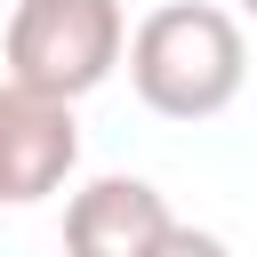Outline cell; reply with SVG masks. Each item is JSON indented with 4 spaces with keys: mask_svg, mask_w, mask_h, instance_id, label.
<instances>
[{
    "mask_svg": "<svg viewBox=\"0 0 257 257\" xmlns=\"http://www.w3.org/2000/svg\"><path fill=\"white\" fill-rule=\"evenodd\" d=\"M128 88L161 120H217L249 80V40L217 0H161L128 40Z\"/></svg>",
    "mask_w": 257,
    "mask_h": 257,
    "instance_id": "1",
    "label": "cell"
},
{
    "mask_svg": "<svg viewBox=\"0 0 257 257\" xmlns=\"http://www.w3.org/2000/svg\"><path fill=\"white\" fill-rule=\"evenodd\" d=\"M120 40H128L120 0H16L0 56H8V80L16 88H40V96L80 104L88 88L112 80Z\"/></svg>",
    "mask_w": 257,
    "mask_h": 257,
    "instance_id": "2",
    "label": "cell"
},
{
    "mask_svg": "<svg viewBox=\"0 0 257 257\" xmlns=\"http://www.w3.org/2000/svg\"><path fill=\"white\" fill-rule=\"evenodd\" d=\"M80 169V128H72V104L64 96H40V88H0V201H48L64 177Z\"/></svg>",
    "mask_w": 257,
    "mask_h": 257,
    "instance_id": "3",
    "label": "cell"
},
{
    "mask_svg": "<svg viewBox=\"0 0 257 257\" xmlns=\"http://www.w3.org/2000/svg\"><path fill=\"white\" fill-rule=\"evenodd\" d=\"M169 201L145 177H88L64 201V257H153V241L169 233Z\"/></svg>",
    "mask_w": 257,
    "mask_h": 257,
    "instance_id": "4",
    "label": "cell"
},
{
    "mask_svg": "<svg viewBox=\"0 0 257 257\" xmlns=\"http://www.w3.org/2000/svg\"><path fill=\"white\" fill-rule=\"evenodd\" d=\"M153 257H233V249H225L209 225H169V233L153 241Z\"/></svg>",
    "mask_w": 257,
    "mask_h": 257,
    "instance_id": "5",
    "label": "cell"
},
{
    "mask_svg": "<svg viewBox=\"0 0 257 257\" xmlns=\"http://www.w3.org/2000/svg\"><path fill=\"white\" fill-rule=\"evenodd\" d=\"M241 8H249V16H257V0H241Z\"/></svg>",
    "mask_w": 257,
    "mask_h": 257,
    "instance_id": "6",
    "label": "cell"
}]
</instances>
